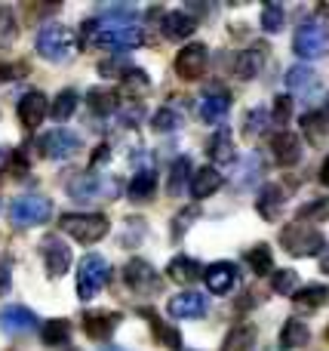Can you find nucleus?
Returning <instances> with one entry per match:
<instances>
[{"instance_id": "1", "label": "nucleus", "mask_w": 329, "mask_h": 351, "mask_svg": "<svg viewBox=\"0 0 329 351\" xmlns=\"http://www.w3.org/2000/svg\"><path fill=\"white\" fill-rule=\"evenodd\" d=\"M77 53V37H74L71 28L65 25H43L40 34H37V56L47 62H68L71 56Z\"/></svg>"}, {"instance_id": "2", "label": "nucleus", "mask_w": 329, "mask_h": 351, "mask_svg": "<svg viewBox=\"0 0 329 351\" xmlns=\"http://www.w3.org/2000/svg\"><path fill=\"white\" fill-rule=\"evenodd\" d=\"M59 228L68 231L80 243H98L111 231V222L102 213H62Z\"/></svg>"}, {"instance_id": "3", "label": "nucleus", "mask_w": 329, "mask_h": 351, "mask_svg": "<svg viewBox=\"0 0 329 351\" xmlns=\"http://www.w3.org/2000/svg\"><path fill=\"white\" fill-rule=\"evenodd\" d=\"M68 194L77 204H92V200H114L120 194V182L105 179L98 173H80L68 182Z\"/></svg>"}, {"instance_id": "4", "label": "nucleus", "mask_w": 329, "mask_h": 351, "mask_svg": "<svg viewBox=\"0 0 329 351\" xmlns=\"http://www.w3.org/2000/svg\"><path fill=\"white\" fill-rule=\"evenodd\" d=\"M293 49L299 59H320L329 49V22L324 19H305L295 28L293 37Z\"/></svg>"}, {"instance_id": "5", "label": "nucleus", "mask_w": 329, "mask_h": 351, "mask_svg": "<svg viewBox=\"0 0 329 351\" xmlns=\"http://www.w3.org/2000/svg\"><path fill=\"white\" fill-rule=\"evenodd\" d=\"M280 243L289 256H317V253L324 256L326 250L324 234L317 228H311L308 222H302V219H295L293 225H287L280 231Z\"/></svg>"}, {"instance_id": "6", "label": "nucleus", "mask_w": 329, "mask_h": 351, "mask_svg": "<svg viewBox=\"0 0 329 351\" xmlns=\"http://www.w3.org/2000/svg\"><path fill=\"white\" fill-rule=\"evenodd\" d=\"M111 280V265L105 256H83L80 259V268H77V296L83 299V302H90L92 296H98V290H102L105 284Z\"/></svg>"}, {"instance_id": "7", "label": "nucleus", "mask_w": 329, "mask_h": 351, "mask_svg": "<svg viewBox=\"0 0 329 351\" xmlns=\"http://www.w3.org/2000/svg\"><path fill=\"white\" fill-rule=\"evenodd\" d=\"M49 216H53V204L43 194H22L10 204V219L16 228H37L49 222Z\"/></svg>"}, {"instance_id": "8", "label": "nucleus", "mask_w": 329, "mask_h": 351, "mask_svg": "<svg viewBox=\"0 0 329 351\" xmlns=\"http://www.w3.org/2000/svg\"><path fill=\"white\" fill-rule=\"evenodd\" d=\"M123 280H127V287L133 293H139V296H154V293H160V287H163L160 274L154 271V265L145 259H129L127 268H123Z\"/></svg>"}, {"instance_id": "9", "label": "nucleus", "mask_w": 329, "mask_h": 351, "mask_svg": "<svg viewBox=\"0 0 329 351\" xmlns=\"http://www.w3.org/2000/svg\"><path fill=\"white\" fill-rule=\"evenodd\" d=\"M80 152V136L71 133V130H53L40 139V154L47 160H68Z\"/></svg>"}, {"instance_id": "10", "label": "nucleus", "mask_w": 329, "mask_h": 351, "mask_svg": "<svg viewBox=\"0 0 329 351\" xmlns=\"http://www.w3.org/2000/svg\"><path fill=\"white\" fill-rule=\"evenodd\" d=\"M207 62H209V49L203 43H188L176 56V74L182 80H197L207 71Z\"/></svg>"}, {"instance_id": "11", "label": "nucleus", "mask_w": 329, "mask_h": 351, "mask_svg": "<svg viewBox=\"0 0 329 351\" xmlns=\"http://www.w3.org/2000/svg\"><path fill=\"white\" fill-rule=\"evenodd\" d=\"M47 114H49V102H47V96H43L40 90L25 93V96L18 99V105H16V117H18V123H22L25 130H37Z\"/></svg>"}, {"instance_id": "12", "label": "nucleus", "mask_w": 329, "mask_h": 351, "mask_svg": "<svg viewBox=\"0 0 329 351\" xmlns=\"http://www.w3.org/2000/svg\"><path fill=\"white\" fill-rule=\"evenodd\" d=\"M40 256H43V265H47L49 278H62V274L71 268V250H68L65 241H59V237H43Z\"/></svg>"}, {"instance_id": "13", "label": "nucleus", "mask_w": 329, "mask_h": 351, "mask_svg": "<svg viewBox=\"0 0 329 351\" xmlns=\"http://www.w3.org/2000/svg\"><path fill=\"white\" fill-rule=\"evenodd\" d=\"M37 327V315L25 305H6L0 308V330L6 336H22V333H31Z\"/></svg>"}, {"instance_id": "14", "label": "nucleus", "mask_w": 329, "mask_h": 351, "mask_svg": "<svg viewBox=\"0 0 329 351\" xmlns=\"http://www.w3.org/2000/svg\"><path fill=\"white\" fill-rule=\"evenodd\" d=\"M231 111V93L222 90V86H213V90L203 93L200 99V117L207 123H222Z\"/></svg>"}, {"instance_id": "15", "label": "nucleus", "mask_w": 329, "mask_h": 351, "mask_svg": "<svg viewBox=\"0 0 329 351\" xmlns=\"http://www.w3.org/2000/svg\"><path fill=\"white\" fill-rule=\"evenodd\" d=\"M117 327H120V315L117 311H90V315H83V333L96 342L111 339Z\"/></svg>"}, {"instance_id": "16", "label": "nucleus", "mask_w": 329, "mask_h": 351, "mask_svg": "<svg viewBox=\"0 0 329 351\" xmlns=\"http://www.w3.org/2000/svg\"><path fill=\"white\" fill-rule=\"evenodd\" d=\"M203 280H207L209 293L225 296V293H231L234 284H237V265H234V262H213V265L203 271Z\"/></svg>"}, {"instance_id": "17", "label": "nucleus", "mask_w": 329, "mask_h": 351, "mask_svg": "<svg viewBox=\"0 0 329 351\" xmlns=\"http://www.w3.org/2000/svg\"><path fill=\"white\" fill-rule=\"evenodd\" d=\"M166 311H170L172 317H182V321H191V317H203L207 315V296L203 293H179V296L170 299V305H166Z\"/></svg>"}, {"instance_id": "18", "label": "nucleus", "mask_w": 329, "mask_h": 351, "mask_svg": "<svg viewBox=\"0 0 329 351\" xmlns=\"http://www.w3.org/2000/svg\"><path fill=\"white\" fill-rule=\"evenodd\" d=\"M160 28H163L166 40H185V37H191L197 31V19L185 10H172V12H163Z\"/></svg>"}, {"instance_id": "19", "label": "nucleus", "mask_w": 329, "mask_h": 351, "mask_svg": "<svg viewBox=\"0 0 329 351\" xmlns=\"http://www.w3.org/2000/svg\"><path fill=\"white\" fill-rule=\"evenodd\" d=\"M271 152H274V160L280 167H293L302 160V139L295 133H289V130H283V133H277L271 139Z\"/></svg>"}, {"instance_id": "20", "label": "nucleus", "mask_w": 329, "mask_h": 351, "mask_svg": "<svg viewBox=\"0 0 329 351\" xmlns=\"http://www.w3.org/2000/svg\"><path fill=\"white\" fill-rule=\"evenodd\" d=\"M265 59H268V43H252V47H246L237 59V77L252 80L259 71H262Z\"/></svg>"}, {"instance_id": "21", "label": "nucleus", "mask_w": 329, "mask_h": 351, "mask_svg": "<svg viewBox=\"0 0 329 351\" xmlns=\"http://www.w3.org/2000/svg\"><path fill=\"white\" fill-rule=\"evenodd\" d=\"M222 173L215 170V167H200L194 176H191V182H188V188H191V197H197V200H203V197H209V194H215L222 188Z\"/></svg>"}, {"instance_id": "22", "label": "nucleus", "mask_w": 329, "mask_h": 351, "mask_svg": "<svg viewBox=\"0 0 329 351\" xmlns=\"http://www.w3.org/2000/svg\"><path fill=\"white\" fill-rule=\"evenodd\" d=\"M139 315H142V317H148V324H151V333L157 336V342H160L163 348H172V351L182 348V333H179L176 327H170L166 321H160L157 311H151V308H139Z\"/></svg>"}, {"instance_id": "23", "label": "nucleus", "mask_w": 329, "mask_h": 351, "mask_svg": "<svg viewBox=\"0 0 329 351\" xmlns=\"http://www.w3.org/2000/svg\"><path fill=\"white\" fill-rule=\"evenodd\" d=\"M166 278L176 280V284H194L197 278H203V265L191 256H176V259L166 265Z\"/></svg>"}, {"instance_id": "24", "label": "nucleus", "mask_w": 329, "mask_h": 351, "mask_svg": "<svg viewBox=\"0 0 329 351\" xmlns=\"http://www.w3.org/2000/svg\"><path fill=\"white\" fill-rule=\"evenodd\" d=\"M283 204H287V197H283V188L280 185H265L262 191H259V200H256V210L262 213L268 222H274L277 216H280V210H283Z\"/></svg>"}, {"instance_id": "25", "label": "nucleus", "mask_w": 329, "mask_h": 351, "mask_svg": "<svg viewBox=\"0 0 329 351\" xmlns=\"http://www.w3.org/2000/svg\"><path fill=\"white\" fill-rule=\"evenodd\" d=\"M308 339H311V330H308L305 321H299V317H289V321L283 324V330H280V348L283 351L305 348Z\"/></svg>"}, {"instance_id": "26", "label": "nucleus", "mask_w": 329, "mask_h": 351, "mask_svg": "<svg viewBox=\"0 0 329 351\" xmlns=\"http://www.w3.org/2000/svg\"><path fill=\"white\" fill-rule=\"evenodd\" d=\"M209 158H213L215 164H234L237 152H234V139H231V130L228 127H219L215 136L209 139Z\"/></svg>"}, {"instance_id": "27", "label": "nucleus", "mask_w": 329, "mask_h": 351, "mask_svg": "<svg viewBox=\"0 0 329 351\" xmlns=\"http://www.w3.org/2000/svg\"><path fill=\"white\" fill-rule=\"evenodd\" d=\"M154 191H157V173L154 170H139L129 179V188H127V194H129V200H151L154 197Z\"/></svg>"}, {"instance_id": "28", "label": "nucleus", "mask_w": 329, "mask_h": 351, "mask_svg": "<svg viewBox=\"0 0 329 351\" xmlns=\"http://www.w3.org/2000/svg\"><path fill=\"white\" fill-rule=\"evenodd\" d=\"M287 86L293 93H299V96H308L311 90H317V74L308 65H293L287 71Z\"/></svg>"}, {"instance_id": "29", "label": "nucleus", "mask_w": 329, "mask_h": 351, "mask_svg": "<svg viewBox=\"0 0 329 351\" xmlns=\"http://www.w3.org/2000/svg\"><path fill=\"white\" fill-rule=\"evenodd\" d=\"M293 302L299 305V308H305V311H317V308H324V305L329 302V287H324V284L302 287V290L293 296Z\"/></svg>"}, {"instance_id": "30", "label": "nucleus", "mask_w": 329, "mask_h": 351, "mask_svg": "<svg viewBox=\"0 0 329 351\" xmlns=\"http://www.w3.org/2000/svg\"><path fill=\"white\" fill-rule=\"evenodd\" d=\"M256 346V327L252 324H237L222 342V351H252Z\"/></svg>"}, {"instance_id": "31", "label": "nucleus", "mask_w": 329, "mask_h": 351, "mask_svg": "<svg viewBox=\"0 0 329 351\" xmlns=\"http://www.w3.org/2000/svg\"><path fill=\"white\" fill-rule=\"evenodd\" d=\"M326 121H329V117L320 114V111H308V114L302 117V133L308 136V142H314V145H324L326 136H329Z\"/></svg>"}, {"instance_id": "32", "label": "nucleus", "mask_w": 329, "mask_h": 351, "mask_svg": "<svg viewBox=\"0 0 329 351\" xmlns=\"http://www.w3.org/2000/svg\"><path fill=\"white\" fill-rule=\"evenodd\" d=\"M40 339L43 346H68V339H71V324L65 321V317H55V321H47L40 330Z\"/></svg>"}, {"instance_id": "33", "label": "nucleus", "mask_w": 329, "mask_h": 351, "mask_svg": "<svg viewBox=\"0 0 329 351\" xmlns=\"http://www.w3.org/2000/svg\"><path fill=\"white\" fill-rule=\"evenodd\" d=\"M86 102H90V108L98 111V114H111V111H117L120 99H117L114 90H105V86H92V90L86 93Z\"/></svg>"}, {"instance_id": "34", "label": "nucleus", "mask_w": 329, "mask_h": 351, "mask_svg": "<svg viewBox=\"0 0 329 351\" xmlns=\"http://www.w3.org/2000/svg\"><path fill=\"white\" fill-rule=\"evenodd\" d=\"M77 102H80V96L74 90H62L59 96L53 99V105H49V114H53V121H68V117L77 111Z\"/></svg>"}, {"instance_id": "35", "label": "nucleus", "mask_w": 329, "mask_h": 351, "mask_svg": "<svg viewBox=\"0 0 329 351\" xmlns=\"http://www.w3.org/2000/svg\"><path fill=\"white\" fill-rule=\"evenodd\" d=\"M18 37V22H16V10L12 6H0V53L10 49Z\"/></svg>"}, {"instance_id": "36", "label": "nucleus", "mask_w": 329, "mask_h": 351, "mask_svg": "<svg viewBox=\"0 0 329 351\" xmlns=\"http://www.w3.org/2000/svg\"><path fill=\"white\" fill-rule=\"evenodd\" d=\"M246 262H250V268H252V274H268V271H274V256H271V247L268 243H256V247L246 253Z\"/></svg>"}, {"instance_id": "37", "label": "nucleus", "mask_w": 329, "mask_h": 351, "mask_svg": "<svg viewBox=\"0 0 329 351\" xmlns=\"http://www.w3.org/2000/svg\"><path fill=\"white\" fill-rule=\"evenodd\" d=\"M271 287H274V293H280V296H295V293H299V271H293V268H277L274 278H271Z\"/></svg>"}, {"instance_id": "38", "label": "nucleus", "mask_w": 329, "mask_h": 351, "mask_svg": "<svg viewBox=\"0 0 329 351\" xmlns=\"http://www.w3.org/2000/svg\"><path fill=\"white\" fill-rule=\"evenodd\" d=\"M120 80H123V93H129V99L148 93V86H151V80H148V74L142 71V68H129Z\"/></svg>"}, {"instance_id": "39", "label": "nucleus", "mask_w": 329, "mask_h": 351, "mask_svg": "<svg viewBox=\"0 0 329 351\" xmlns=\"http://www.w3.org/2000/svg\"><path fill=\"white\" fill-rule=\"evenodd\" d=\"M271 121H274V117H271L265 108H252L250 114H246V121H244V133L250 136V139H252V136H262L265 130H268Z\"/></svg>"}, {"instance_id": "40", "label": "nucleus", "mask_w": 329, "mask_h": 351, "mask_svg": "<svg viewBox=\"0 0 329 351\" xmlns=\"http://www.w3.org/2000/svg\"><path fill=\"white\" fill-rule=\"evenodd\" d=\"M151 127L157 130V133H172V130L182 127V114H179L176 108H160L157 114L151 117Z\"/></svg>"}, {"instance_id": "41", "label": "nucleus", "mask_w": 329, "mask_h": 351, "mask_svg": "<svg viewBox=\"0 0 329 351\" xmlns=\"http://www.w3.org/2000/svg\"><path fill=\"white\" fill-rule=\"evenodd\" d=\"M283 22H287V12H283L280 3H268L262 10V28L268 31V34H277V31H283Z\"/></svg>"}, {"instance_id": "42", "label": "nucleus", "mask_w": 329, "mask_h": 351, "mask_svg": "<svg viewBox=\"0 0 329 351\" xmlns=\"http://www.w3.org/2000/svg\"><path fill=\"white\" fill-rule=\"evenodd\" d=\"M299 219L302 222H329V197H317V200H311V204H305L299 210Z\"/></svg>"}, {"instance_id": "43", "label": "nucleus", "mask_w": 329, "mask_h": 351, "mask_svg": "<svg viewBox=\"0 0 329 351\" xmlns=\"http://www.w3.org/2000/svg\"><path fill=\"white\" fill-rule=\"evenodd\" d=\"M188 170H191V160H188V158H179L176 164H172V173H170V194H179V191L185 188Z\"/></svg>"}, {"instance_id": "44", "label": "nucleus", "mask_w": 329, "mask_h": 351, "mask_svg": "<svg viewBox=\"0 0 329 351\" xmlns=\"http://www.w3.org/2000/svg\"><path fill=\"white\" fill-rule=\"evenodd\" d=\"M197 216H200V210H197V206H188V210H182V213L176 216V222H172V234L182 237L185 231H188L191 225H194V219H197Z\"/></svg>"}, {"instance_id": "45", "label": "nucleus", "mask_w": 329, "mask_h": 351, "mask_svg": "<svg viewBox=\"0 0 329 351\" xmlns=\"http://www.w3.org/2000/svg\"><path fill=\"white\" fill-rule=\"evenodd\" d=\"M289 114H293V99L289 96H277L274 99V111H271V117H274V123H287L289 121Z\"/></svg>"}, {"instance_id": "46", "label": "nucleus", "mask_w": 329, "mask_h": 351, "mask_svg": "<svg viewBox=\"0 0 329 351\" xmlns=\"http://www.w3.org/2000/svg\"><path fill=\"white\" fill-rule=\"evenodd\" d=\"M259 170H262V160H259V154H250L244 164V179H240V185H250V179H256Z\"/></svg>"}, {"instance_id": "47", "label": "nucleus", "mask_w": 329, "mask_h": 351, "mask_svg": "<svg viewBox=\"0 0 329 351\" xmlns=\"http://www.w3.org/2000/svg\"><path fill=\"white\" fill-rule=\"evenodd\" d=\"M10 284H12V271H10V262L0 259V296L10 293Z\"/></svg>"}, {"instance_id": "48", "label": "nucleus", "mask_w": 329, "mask_h": 351, "mask_svg": "<svg viewBox=\"0 0 329 351\" xmlns=\"http://www.w3.org/2000/svg\"><path fill=\"white\" fill-rule=\"evenodd\" d=\"M12 170H16V176H25V173H28V164H25V154H22V152L12 154Z\"/></svg>"}, {"instance_id": "49", "label": "nucleus", "mask_w": 329, "mask_h": 351, "mask_svg": "<svg viewBox=\"0 0 329 351\" xmlns=\"http://www.w3.org/2000/svg\"><path fill=\"white\" fill-rule=\"evenodd\" d=\"M108 154H111V152H108V145H98V152L92 154V164H90V167H98L102 160H108Z\"/></svg>"}, {"instance_id": "50", "label": "nucleus", "mask_w": 329, "mask_h": 351, "mask_svg": "<svg viewBox=\"0 0 329 351\" xmlns=\"http://www.w3.org/2000/svg\"><path fill=\"white\" fill-rule=\"evenodd\" d=\"M320 182H324V185H329V158L324 160V167H320Z\"/></svg>"}, {"instance_id": "51", "label": "nucleus", "mask_w": 329, "mask_h": 351, "mask_svg": "<svg viewBox=\"0 0 329 351\" xmlns=\"http://www.w3.org/2000/svg\"><path fill=\"white\" fill-rule=\"evenodd\" d=\"M320 268H324V271L329 274V247L324 250V256H320Z\"/></svg>"}, {"instance_id": "52", "label": "nucleus", "mask_w": 329, "mask_h": 351, "mask_svg": "<svg viewBox=\"0 0 329 351\" xmlns=\"http://www.w3.org/2000/svg\"><path fill=\"white\" fill-rule=\"evenodd\" d=\"M102 351H127V348H117V346H108V348H102Z\"/></svg>"}, {"instance_id": "53", "label": "nucleus", "mask_w": 329, "mask_h": 351, "mask_svg": "<svg viewBox=\"0 0 329 351\" xmlns=\"http://www.w3.org/2000/svg\"><path fill=\"white\" fill-rule=\"evenodd\" d=\"M324 114H326V117H329V96H326V111H324Z\"/></svg>"}, {"instance_id": "54", "label": "nucleus", "mask_w": 329, "mask_h": 351, "mask_svg": "<svg viewBox=\"0 0 329 351\" xmlns=\"http://www.w3.org/2000/svg\"><path fill=\"white\" fill-rule=\"evenodd\" d=\"M326 339H329V330H326Z\"/></svg>"}]
</instances>
